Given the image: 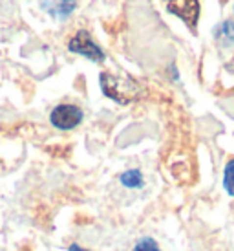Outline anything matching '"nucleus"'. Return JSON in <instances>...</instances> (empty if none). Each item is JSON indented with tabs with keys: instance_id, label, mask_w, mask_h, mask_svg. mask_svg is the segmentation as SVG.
<instances>
[{
	"instance_id": "nucleus-3",
	"label": "nucleus",
	"mask_w": 234,
	"mask_h": 251,
	"mask_svg": "<svg viewBox=\"0 0 234 251\" xmlns=\"http://www.w3.org/2000/svg\"><path fill=\"white\" fill-rule=\"evenodd\" d=\"M68 48H70V51L88 57V59L95 61V63H101V61L104 59L103 50L92 41V37L88 35V31H79V33L70 41Z\"/></svg>"
},
{
	"instance_id": "nucleus-7",
	"label": "nucleus",
	"mask_w": 234,
	"mask_h": 251,
	"mask_svg": "<svg viewBox=\"0 0 234 251\" xmlns=\"http://www.w3.org/2000/svg\"><path fill=\"white\" fill-rule=\"evenodd\" d=\"M223 187L227 189V193L234 196V158L225 165V175H223Z\"/></svg>"
},
{
	"instance_id": "nucleus-6",
	"label": "nucleus",
	"mask_w": 234,
	"mask_h": 251,
	"mask_svg": "<svg viewBox=\"0 0 234 251\" xmlns=\"http://www.w3.org/2000/svg\"><path fill=\"white\" fill-rule=\"evenodd\" d=\"M121 181L126 187H141L143 185V176L139 171H126L123 176H121Z\"/></svg>"
},
{
	"instance_id": "nucleus-8",
	"label": "nucleus",
	"mask_w": 234,
	"mask_h": 251,
	"mask_svg": "<svg viewBox=\"0 0 234 251\" xmlns=\"http://www.w3.org/2000/svg\"><path fill=\"white\" fill-rule=\"evenodd\" d=\"M134 251H159L158 244L152 240V238H143V240H139Z\"/></svg>"
},
{
	"instance_id": "nucleus-1",
	"label": "nucleus",
	"mask_w": 234,
	"mask_h": 251,
	"mask_svg": "<svg viewBox=\"0 0 234 251\" xmlns=\"http://www.w3.org/2000/svg\"><path fill=\"white\" fill-rule=\"evenodd\" d=\"M101 86H103V92L108 96V98L116 99L119 103H128L134 99V83L130 81H121L117 77L110 75V74H103L101 75Z\"/></svg>"
},
{
	"instance_id": "nucleus-10",
	"label": "nucleus",
	"mask_w": 234,
	"mask_h": 251,
	"mask_svg": "<svg viewBox=\"0 0 234 251\" xmlns=\"http://www.w3.org/2000/svg\"><path fill=\"white\" fill-rule=\"evenodd\" d=\"M70 251H86V250H83L81 246H71V248H70Z\"/></svg>"
},
{
	"instance_id": "nucleus-5",
	"label": "nucleus",
	"mask_w": 234,
	"mask_h": 251,
	"mask_svg": "<svg viewBox=\"0 0 234 251\" xmlns=\"http://www.w3.org/2000/svg\"><path fill=\"white\" fill-rule=\"evenodd\" d=\"M214 37L223 46H234V22L225 21L221 22V24H218L216 29H214Z\"/></svg>"
},
{
	"instance_id": "nucleus-2",
	"label": "nucleus",
	"mask_w": 234,
	"mask_h": 251,
	"mask_svg": "<svg viewBox=\"0 0 234 251\" xmlns=\"http://www.w3.org/2000/svg\"><path fill=\"white\" fill-rule=\"evenodd\" d=\"M166 9L179 17L188 28H196L200 19V2L198 0H166Z\"/></svg>"
},
{
	"instance_id": "nucleus-4",
	"label": "nucleus",
	"mask_w": 234,
	"mask_h": 251,
	"mask_svg": "<svg viewBox=\"0 0 234 251\" xmlns=\"http://www.w3.org/2000/svg\"><path fill=\"white\" fill-rule=\"evenodd\" d=\"M49 119H51V125L57 126V128L70 130V128H73L83 121V112H81V108H77L73 105H61L51 112Z\"/></svg>"
},
{
	"instance_id": "nucleus-9",
	"label": "nucleus",
	"mask_w": 234,
	"mask_h": 251,
	"mask_svg": "<svg viewBox=\"0 0 234 251\" xmlns=\"http://www.w3.org/2000/svg\"><path fill=\"white\" fill-rule=\"evenodd\" d=\"M75 7V0H61L59 4V17H68Z\"/></svg>"
}]
</instances>
